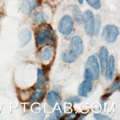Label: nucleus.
<instances>
[{
    "label": "nucleus",
    "mask_w": 120,
    "mask_h": 120,
    "mask_svg": "<svg viewBox=\"0 0 120 120\" xmlns=\"http://www.w3.org/2000/svg\"><path fill=\"white\" fill-rule=\"evenodd\" d=\"M94 118L98 120H111V118H110L108 116L101 114H98V113H94L93 114Z\"/></svg>",
    "instance_id": "23"
},
{
    "label": "nucleus",
    "mask_w": 120,
    "mask_h": 120,
    "mask_svg": "<svg viewBox=\"0 0 120 120\" xmlns=\"http://www.w3.org/2000/svg\"><path fill=\"white\" fill-rule=\"evenodd\" d=\"M82 20L86 34L89 37H92L95 31V19L93 13L89 9L85 10L83 14Z\"/></svg>",
    "instance_id": "2"
},
{
    "label": "nucleus",
    "mask_w": 120,
    "mask_h": 120,
    "mask_svg": "<svg viewBox=\"0 0 120 120\" xmlns=\"http://www.w3.org/2000/svg\"><path fill=\"white\" fill-rule=\"evenodd\" d=\"M93 83L91 81L85 80L82 82L78 88V94L82 97H86L87 93L90 92L92 88Z\"/></svg>",
    "instance_id": "9"
},
{
    "label": "nucleus",
    "mask_w": 120,
    "mask_h": 120,
    "mask_svg": "<svg viewBox=\"0 0 120 120\" xmlns=\"http://www.w3.org/2000/svg\"><path fill=\"white\" fill-rule=\"evenodd\" d=\"M85 68L92 72L94 75V80H98L99 76V68L97 59L94 55L89 56L86 62Z\"/></svg>",
    "instance_id": "5"
},
{
    "label": "nucleus",
    "mask_w": 120,
    "mask_h": 120,
    "mask_svg": "<svg viewBox=\"0 0 120 120\" xmlns=\"http://www.w3.org/2000/svg\"><path fill=\"white\" fill-rule=\"evenodd\" d=\"M36 40L37 45L39 46L54 44L55 42V35L51 26L47 24L41 25L36 31Z\"/></svg>",
    "instance_id": "1"
},
{
    "label": "nucleus",
    "mask_w": 120,
    "mask_h": 120,
    "mask_svg": "<svg viewBox=\"0 0 120 120\" xmlns=\"http://www.w3.org/2000/svg\"><path fill=\"white\" fill-rule=\"evenodd\" d=\"M32 34L30 31L28 29H24L21 30L18 34L20 47L25 46L30 41Z\"/></svg>",
    "instance_id": "8"
},
{
    "label": "nucleus",
    "mask_w": 120,
    "mask_h": 120,
    "mask_svg": "<svg viewBox=\"0 0 120 120\" xmlns=\"http://www.w3.org/2000/svg\"><path fill=\"white\" fill-rule=\"evenodd\" d=\"M65 102L69 103H79L81 102V99L78 97H70L68 98H67L65 100Z\"/></svg>",
    "instance_id": "24"
},
{
    "label": "nucleus",
    "mask_w": 120,
    "mask_h": 120,
    "mask_svg": "<svg viewBox=\"0 0 120 120\" xmlns=\"http://www.w3.org/2000/svg\"><path fill=\"white\" fill-rule=\"evenodd\" d=\"M44 97L45 93L42 92H35L32 94L28 102L30 103H32L35 102L40 103L42 102Z\"/></svg>",
    "instance_id": "18"
},
{
    "label": "nucleus",
    "mask_w": 120,
    "mask_h": 120,
    "mask_svg": "<svg viewBox=\"0 0 120 120\" xmlns=\"http://www.w3.org/2000/svg\"><path fill=\"white\" fill-rule=\"evenodd\" d=\"M78 2L81 4H82V3H83V0H77Z\"/></svg>",
    "instance_id": "27"
},
{
    "label": "nucleus",
    "mask_w": 120,
    "mask_h": 120,
    "mask_svg": "<svg viewBox=\"0 0 120 120\" xmlns=\"http://www.w3.org/2000/svg\"><path fill=\"white\" fill-rule=\"evenodd\" d=\"M72 15L73 17L77 23H81L82 16L80 9L77 5H74L72 8Z\"/></svg>",
    "instance_id": "17"
},
{
    "label": "nucleus",
    "mask_w": 120,
    "mask_h": 120,
    "mask_svg": "<svg viewBox=\"0 0 120 120\" xmlns=\"http://www.w3.org/2000/svg\"><path fill=\"white\" fill-rule=\"evenodd\" d=\"M39 0H22L21 9L26 15H28L39 5Z\"/></svg>",
    "instance_id": "7"
},
{
    "label": "nucleus",
    "mask_w": 120,
    "mask_h": 120,
    "mask_svg": "<svg viewBox=\"0 0 120 120\" xmlns=\"http://www.w3.org/2000/svg\"><path fill=\"white\" fill-rule=\"evenodd\" d=\"M74 23L71 17L68 15H64L60 19L58 24V30L63 35H69L73 30Z\"/></svg>",
    "instance_id": "4"
},
{
    "label": "nucleus",
    "mask_w": 120,
    "mask_h": 120,
    "mask_svg": "<svg viewBox=\"0 0 120 120\" xmlns=\"http://www.w3.org/2000/svg\"><path fill=\"white\" fill-rule=\"evenodd\" d=\"M61 102V98L60 96L55 91H50L47 95V102L48 104L53 107L57 103Z\"/></svg>",
    "instance_id": "14"
},
{
    "label": "nucleus",
    "mask_w": 120,
    "mask_h": 120,
    "mask_svg": "<svg viewBox=\"0 0 120 120\" xmlns=\"http://www.w3.org/2000/svg\"><path fill=\"white\" fill-rule=\"evenodd\" d=\"M95 34L96 35H98L100 30V27H101V19L100 16L99 15H97L96 16V25H95Z\"/></svg>",
    "instance_id": "22"
},
{
    "label": "nucleus",
    "mask_w": 120,
    "mask_h": 120,
    "mask_svg": "<svg viewBox=\"0 0 120 120\" xmlns=\"http://www.w3.org/2000/svg\"><path fill=\"white\" fill-rule=\"evenodd\" d=\"M77 56L70 49L64 51L61 54V59L63 61L67 63H71L75 61Z\"/></svg>",
    "instance_id": "12"
},
{
    "label": "nucleus",
    "mask_w": 120,
    "mask_h": 120,
    "mask_svg": "<svg viewBox=\"0 0 120 120\" xmlns=\"http://www.w3.org/2000/svg\"><path fill=\"white\" fill-rule=\"evenodd\" d=\"M114 67V59L112 55H110L108 60L105 72V77L107 80H112Z\"/></svg>",
    "instance_id": "13"
},
{
    "label": "nucleus",
    "mask_w": 120,
    "mask_h": 120,
    "mask_svg": "<svg viewBox=\"0 0 120 120\" xmlns=\"http://www.w3.org/2000/svg\"><path fill=\"white\" fill-rule=\"evenodd\" d=\"M70 48L77 56L82 53L83 50V45L80 37L75 36L72 38L70 42Z\"/></svg>",
    "instance_id": "6"
},
{
    "label": "nucleus",
    "mask_w": 120,
    "mask_h": 120,
    "mask_svg": "<svg viewBox=\"0 0 120 120\" xmlns=\"http://www.w3.org/2000/svg\"><path fill=\"white\" fill-rule=\"evenodd\" d=\"M33 18L34 22L38 24H41L45 21V15L41 11L35 12L33 15Z\"/></svg>",
    "instance_id": "19"
},
{
    "label": "nucleus",
    "mask_w": 120,
    "mask_h": 120,
    "mask_svg": "<svg viewBox=\"0 0 120 120\" xmlns=\"http://www.w3.org/2000/svg\"><path fill=\"white\" fill-rule=\"evenodd\" d=\"M89 5L95 9H98L101 7L100 0H85Z\"/></svg>",
    "instance_id": "21"
},
{
    "label": "nucleus",
    "mask_w": 120,
    "mask_h": 120,
    "mask_svg": "<svg viewBox=\"0 0 120 120\" xmlns=\"http://www.w3.org/2000/svg\"><path fill=\"white\" fill-rule=\"evenodd\" d=\"M108 52L107 48L105 46H102L100 48L99 53V58L102 74H104L105 72L108 62Z\"/></svg>",
    "instance_id": "10"
},
{
    "label": "nucleus",
    "mask_w": 120,
    "mask_h": 120,
    "mask_svg": "<svg viewBox=\"0 0 120 120\" xmlns=\"http://www.w3.org/2000/svg\"><path fill=\"white\" fill-rule=\"evenodd\" d=\"M47 119H49V120H50V119H51V120H52V119H53V120H54V119H55V118H54V117H53V116L51 115L49 118H47Z\"/></svg>",
    "instance_id": "26"
},
{
    "label": "nucleus",
    "mask_w": 120,
    "mask_h": 120,
    "mask_svg": "<svg viewBox=\"0 0 120 120\" xmlns=\"http://www.w3.org/2000/svg\"><path fill=\"white\" fill-rule=\"evenodd\" d=\"M32 90L31 89H29L19 90L18 95L20 100L21 102L29 101L32 95Z\"/></svg>",
    "instance_id": "16"
},
{
    "label": "nucleus",
    "mask_w": 120,
    "mask_h": 120,
    "mask_svg": "<svg viewBox=\"0 0 120 120\" xmlns=\"http://www.w3.org/2000/svg\"><path fill=\"white\" fill-rule=\"evenodd\" d=\"M47 82V78L43 71V70L39 68L37 69V87L38 89H42L44 88Z\"/></svg>",
    "instance_id": "11"
},
{
    "label": "nucleus",
    "mask_w": 120,
    "mask_h": 120,
    "mask_svg": "<svg viewBox=\"0 0 120 120\" xmlns=\"http://www.w3.org/2000/svg\"><path fill=\"white\" fill-rule=\"evenodd\" d=\"M119 34L118 27L114 25L107 24L103 29L102 37L108 43L114 42Z\"/></svg>",
    "instance_id": "3"
},
{
    "label": "nucleus",
    "mask_w": 120,
    "mask_h": 120,
    "mask_svg": "<svg viewBox=\"0 0 120 120\" xmlns=\"http://www.w3.org/2000/svg\"><path fill=\"white\" fill-rule=\"evenodd\" d=\"M54 115L56 117V118L57 119L59 118L60 116V111L59 110H55L54 111Z\"/></svg>",
    "instance_id": "25"
},
{
    "label": "nucleus",
    "mask_w": 120,
    "mask_h": 120,
    "mask_svg": "<svg viewBox=\"0 0 120 120\" xmlns=\"http://www.w3.org/2000/svg\"><path fill=\"white\" fill-rule=\"evenodd\" d=\"M120 82H119V77H117L115 78L114 82L111 84V85L106 90L107 93L112 94V93L114 92L117 90L119 89Z\"/></svg>",
    "instance_id": "20"
},
{
    "label": "nucleus",
    "mask_w": 120,
    "mask_h": 120,
    "mask_svg": "<svg viewBox=\"0 0 120 120\" xmlns=\"http://www.w3.org/2000/svg\"><path fill=\"white\" fill-rule=\"evenodd\" d=\"M53 55V49L51 46H48L43 49L39 53L40 59L44 61L47 62L50 60Z\"/></svg>",
    "instance_id": "15"
}]
</instances>
